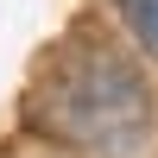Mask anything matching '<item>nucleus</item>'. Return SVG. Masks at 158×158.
<instances>
[{"label":"nucleus","instance_id":"2","mask_svg":"<svg viewBox=\"0 0 158 158\" xmlns=\"http://www.w3.org/2000/svg\"><path fill=\"white\" fill-rule=\"evenodd\" d=\"M114 6H120V19H127V32H133V44L158 63V0H114Z\"/></svg>","mask_w":158,"mask_h":158},{"label":"nucleus","instance_id":"1","mask_svg":"<svg viewBox=\"0 0 158 158\" xmlns=\"http://www.w3.org/2000/svg\"><path fill=\"white\" fill-rule=\"evenodd\" d=\"M32 120L63 146H82L95 158H127L152 133V89L114 44L76 38L44 70L32 95Z\"/></svg>","mask_w":158,"mask_h":158}]
</instances>
